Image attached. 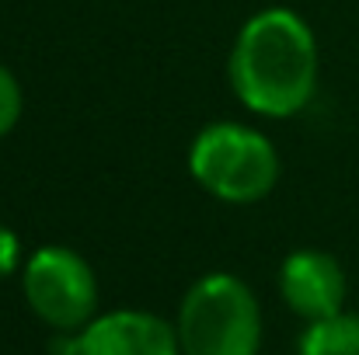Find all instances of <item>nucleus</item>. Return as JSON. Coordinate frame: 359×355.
<instances>
[{
    "instance_id": "f03ea898",
    "label": "nucleus",
    "mask_w": 359,
    "mask_h": 355,
    "mask_svg": "<svg viewBox=\"0 0 359 355\" xmlns=\"http://www.w3.org/2000/svg\"><path fill=\"white\" fill-rule=\"evenodd\" d=\"M178 342L185 355H255L262 317L251 289L224 272L199 279L182 300Z\"/></svg>"
},
{
    "instance_id": "39448f33",
    "label": "nucleus",
    "mask_w": 359,
    "mask_h": 355,
    "mask_svg": "<svg viewBox=\"0 0 359 355\" xmlns=\"http://www.w3.org/2000/svg\"><path fill=\"white\" fill-rule=\"evenodd\" d=\"M178 335L157 314L119 310L91 321L70 338H56L53 355H178Z\"/></svg>"
},
{
    "instance_id": "0eeeda50",
    "label": "nucleus",
    "mask_w": 359,
    "mask_h": 355,
    "mask_svg": "<svg viewBox=\"0 0 359 355\" xmlns=\"http://www.w3.org/2000/svg\"><path fill=\"white\" fill-rule=\"evenodd\" d=\"M300 355H359V317L335 314L328 321H314L300 338Z\"/></svg>"
},
{
    "instance_id": "423d86ee",
    "label": "nucleus",
    "mask_w": 359,
    "mask_h": 355,
    "mask_svg": "<svg viewBox=\"0 0 359 355\" xmlns=\"http://www.w3.org/2000/svg\"><path fill=\"white\" fill-rule=\"evenodd\" d=\"M279 289H283V300L290 303L293 314L307 317L311 324L328 321V317L342 314L346 272L325 251H297L283 261Z\"/></svg>"
},
{
    "instance_id": "20e7f679",
    "label": "nucleus",
    "mask_w": 359,
    "mask_h": 355,
    "mask_svg": "<svg viewBox=\"0 0 359 355\" xmlns=\"http://www.w3.org/2000/svg\"><path fill=\"white\" fill-rule=\"evenodd\" d=\"M25 296L49 328L81 331L98 307V282L77 251L42 247L25 268Z\"/></svg>"
},
{
    "instance_id": "7ed1b4c3",
    "label": "nucleus",
    "mask_w": 359,
    "mask_h": 355,
    "mask_svg": "<svg viewBox=\"0 0 359 355\" xmlns=\"http://www.w3.org/2000/svg\"><path fill=\"white\" fill-rule=\"evenodd\" d=\"M192 178L224 202H258L279 178L276 146L248 125H210L196 136L189 153Z\"/></svg>"
},
{
    "instance_id": "6e6552de",
    "label": "nucleus",
    "mask_w": 359,
    "mask_h": 355,
    "mask_svg": "<svg viewBox=\"0 0 359 355\" xmlns=\"http://www.w3.org/2000/svg\"><path fill=\"white\" fill-rule=\"evenodd\" d=\"M18 116H21V88H18L14 74L7 67H0V136H7L14 129Z\"/></svg>"
},
{
    "instance_id": "f257e3e1",
    "label": "nucleus",
    "mask_w": 359,
    "mask_h": 355,
    "mask_svg": "<svg viewBox=\"0 0 359 355\" xmlns=\"http://www.w3.org/2000/svg\"><path fill=\"white\" fill-rule=\"evenodd\" d=\"M231 84L258 116H297L318 84V46L311 28L283 7L255 14L231 53Z\"/></svg>"
},
{
    "instance_id": "1a4fd4ad",
    "label": "nucleus",
    "mask_w": 359,
    "mask_h": 355,
    "mask_svg": "<svg viewBox=\"0 0 359 355\" xmlns=\"http://www.w3.org/2000/svg\"><path fill=\"white\" fill-rule=\"evenodd\" d=\"M18 237L11 234L7 227H0V279L4 275H11L14 272V265H18Z\"/></svg>"
}]
</instances>
